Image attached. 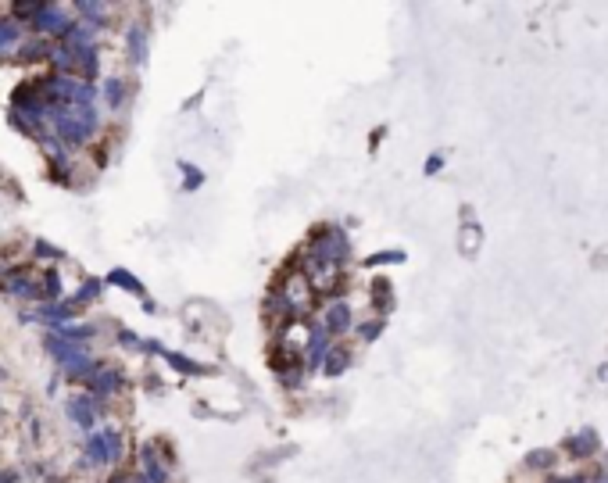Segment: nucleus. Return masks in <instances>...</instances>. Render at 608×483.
I'll return each instance as SVG.
<instances>
[{"mask_svg":"<svg viewBox=\"0 0 608 483\" xmlns=\"http://www.w3.org/2000/svg\"><path fill=\"white\" fill-rule=\"evenodd\" d=\"M47 129L54 133V140H58L65 150H79L97 136L100 112L97 107H50Z\"/></svg>","mask_w":608,"mask_h":483,"instance_id":"obj_1","label":"nucleus"},{"mask_svg":"<svg viewBox=\"0 0 608 483\" xmlns=\"http://www.w3.org/2000/svg\"><path fill=\"white\" fill-rule=\"evenodd\" d=\"M29 25H32L36 36H43V40H50V43H58V40L65 36V29L72 25V15H68V8H61V4H47V0H40V8H36V15L29 18Z\"/></svg>","mask_w":608,"mask_h":483,"instance_id":"obj_2","label":"nucleus"},{"mask_svg":"<svg viewBox=\"0 0 608 483\" xmlns=\"http://www.w3.org/2000/svg\"><path fill=\"white\" fill-rule=\"evenodd\" d=\"M275 290H280V294L287 297V304L294 308V315H297V318H304V315L311 311V304H315V290L308 287V280L297 273V268H294V273H290L287 280H280V287H275Z\"/></svg>","mask_w":608,"mask_h":483,"instance_id":"obj_3","label":"nucleus"},{"mask_svg":"<svg viewBox=\"0 0 608 483\" xmlns=\"http://www.w3.org/2000/svg\"><path fill=\"white\" fill-rule=\"evenodd\" d=\"M329 347H333V337H329L318 322L315 326H308V344H304V372H318L322 369V362H326V354H329Z\"/></svg>","mask_w":608,"mask_h":483,"instance_id":"obj_4","label":"nucleus"},{"mask_svg":"<svg viewBox=\"0 0 608 483\" xmlns=\"http://www.w3.org/2000/svg\"><path fill=\"white\" fill-rule=\"evenodd\" d=\"M354 308L347 304V301H329L326 308H322V322L318 326L329 333V337H344L351 326H354V315H351Z\"/></svg>","mask_w":608,"mask_h":483,"instance_id":"obj_5","label":"nucleus"},{"mask_svg":"<svg viewBox=\"0 0 608 483\" xmlns=\"http://www.w3.org/2000/svg\"><path fill=\"white\" fill-rule=\"evenodd\" d=\"M65 412H68V419H72L79 429L93 434V429H97V415H100V401H93L90 394H79V398H68V401H65Z\"/></svg>","mask_w":608,"mask_h":483,"instance_id":"obj_6","label":"nucleus"},{"mask_svg":"<svg viewBox=\"0 0 608 483\" xmlns=\"http://www.w3.org/2000/svg\"><path fill=\"white\" fill-rule=\"evenodd\" d=\"M76 315H79V308L54 301V304H36V311H29V315H22V318H25V322L32 318V322H43V326L58 330V326H68V322H72Z\"/></svg>","mask_w":608,"mask_h":483,"instance_id":"obj_7","label":"nucleus"},{"mask_svg":"<svg viewBox=\"0 0 608 483\" xmlns=\"http://www.w3.org/2000/svg\"><path fill=\"white\" fill-rule=\"evenodd\" d=\"M4 294L18 297V301H40V280L29 273V268H15V273L4 276Z\"/></svg>","mask_w":608,"mask_h":483,"instance_id":"obj_8","label":"nucleus"},{"mask_svg":"<svg viewBox=\"0 0 608 483\" xmlns=\"http://www.w3.org/2000/svg\"><path fill=\"white\" fill-rule=\"evenodd\" d=\"M122 387V369H115V365H100L97 372H93V380H90V398L93 401H107L115 390Z\"/></svg>","mask_w":608,"mask_h":483,"instance_id":"obj_9","label":"nucleus"},{"mask_svg":"<svg viewBox=\"0 0 608 483\" xmlns=\"http://www.w3.org/2000/svg\"><path fill=\"white\" fill-rule=\"evenodd\" d=\"M43 347H47V354L58 362V365H68V362H76V358H86L90 354V344H76V340H61V337H47L43 340Z\"/></svg>","mask_w":608,"mask_h":483,"instance_id":"obj_10","label":"nucleus"},{"mask_svg":"<svg viewBox=\"0 0 608 483\" xmlns=\"http://www.w3.org/2000/svg\"><path fill=\"white\" fill-rule=\"evenodd\" d=\"M22 40H25V22H18L11 15H0V58H11L22 47Z\"/></svg>","mask_w":608,"mask_h":483,"instance_id":"obj_11","label":"nucleus"},{"mask_svg":"<svg viewBox=\"0 0 608 483\" xmlns=\"http://www.w3.org/2000/svg\"><path fill=\"white\" fill-rule=\"evenodd\" d=\"M147 47H150L147 25H143V22H129V25H126V50H129V61H133L136 68L147 65Z\"/></svg>","mask_w":608,"mask_h":483,"instance_id":"obj_12","label":"nucleus"},{"mask_svg":"<svg viewBox=\"0 0 608 483\" xmlns=\"http://www.w3.org/2000/svg\"><path fill=\"white\" fill-rule=\"evenodd\" d=\"M140 476H143L147 483H169V479H172L169 465L157 458L154 444H143V451H140Z\"/></svg>","mask_w":608,"mask_h":483,"instance_id":"obj_13","label":"nucleus"},{"mask_svg":"<svg viewBox=\"0 0 608 483\" xmlns=\"http://www.w3.org/2000/svg\"><path fill=\"white\" fill-rule=\"evenodd\" d=\"M97 93L104 97V107H107V112H122V107L129 104V79L112 76V79H104V86H100Z\"/></svg>","mask_w":608,"mask_h":483,"instance_id":"obj_14","label":"nucleus"},{"mask_svg":"<svg viewBox=\"0 0 608 483\" xmlns=\"http://www.w3.org/2000/svg\"><path fill=\"white\" fill-rule=\"evenodd\" d=\"M58 43H65L68 50H86V47H97V29H93V25H86V22H79V18H72V25L65 29V36H61Z\"/></svg>","mask_w":608,"mask_h":483,"instance_id":"obj_15","label":"nucleus"},{"mask_svg":"<svg viewBox=\"0 0 608 483\" xmlns=\"http://www.w3.org/2000/svg\"><path fill=\"white\" fill-rule=\"evenodd\" d=\"M72 11L79 15V22L93 29H104L107 18H112V4H100V0H83V4H72Z\"/></svg>","mask_w":608,"mask_h":483,"instance_id":"obj_16","label":"nucleus"},{"mask_svg":"<svg viewBox=\"0 0 608 483\" xmlns=\"http://www.w3.org/2000/svg\"><path fill=\"white\" fill-rule=\"evenodd\" d=\"M83 462L90 465V469H100V465H107V444H104V434L100 429H93V434H86V448H83Z\"/></svg>","mask_w":608,"mask_h":483,"instance_id":"obj_17","label":"nucleus"},{"mask_svg":"<svg viewBox=\"0 0 608 483\" xmlns=\"http://www.w3.org/2000/svg\"><path fill=\"white\" fill-rule=\"evenodd\" d=\"M76 58H79V79L97 83L100 79V50L97 47H86V50H76Z\"/></svg>","mask_w":608,"mask_h":483,"instance_id":"obj_18","label":"nucleus"},{"mask_svg":"<svg viewBox=\"0 0 608 483\" xmlns=\"http://www.w3.org/2000/svg\"><path fill=\"white\" fill-rule=\"evenodd\" d=\"M40 283H43V287H40V301H36V304H54V301H61L65 283H61V273H58V268L43 273V280H40Z\"/></svg>","mask_w":608,"mask_h":483,"instance_id":"obj_19","label":"nucleus"},{"mask_svg":"<svg viewBox=\"0 0 608 483\" xmlns=\"http://www.w3.org/2000/svg\"><path fill=\"white\" fill-rule=\"evenodd\" d=\"M50 40H43V36H36V40H22V47H18V61H43V58H50Z\"/></svg>","mask_w":608,"mask_h":483,"instance_id":"obj_20","label":"nucleus"},{"mask_svg":"<svg viewBox=\"0 0 608 483\" xmlns=\"http://www.w3.org/2000/svg\"><path fill=\"white\" fill-rule=\"evenodd\" d=\"M104 283H112V287H122L126 294H136V297H147L143 294V283L129 273V268H112V273H107V280Z\"/></svg>","mask_w":608,"mask_h":483,"instance_id":"obj_21","label":"nucleus"},{"mask_svg":"<svg viewBox=\"0 0 608 483\" xmlns=\"http://www.w3.org/2000/svg\"><path fill=\"white\" fill-rule=\"evenodd\" d=\"M100 434H104V444H107V465H115V462H122V451H126V441H122V429H115V426H104Z\"/></svg>","mask_w":608,"mask_h":483,"instance_id":"obj_22","label":"nucleus"},{"mask_svg":"<svg viewBox=\"0 0 608 483\" xmlns=\"http://www.w3.org/2000/svg\"><path fill=\"white\" fill-rule=\"evenodd\" d=\"M347 365H351V354H347L344 347L333 344V347H329V354H326V362H322V372H326V376H340Z\"/></svg>","mask_w":608,"mask_h":483,"instance_id":"obj_23","label":"nucleus"},{"mask_svg":"<svg viewBox=\"0 0 608 483\" xmlns=\"http://www.w3.org/2000/svg\"><path fill=\"white\" fill-rule=\"evenodd\" d=\"M165 358H169V365H172V369H179V372H186V376H201V372H204V365H197V362H193V358H186V354L165 351Z\"/></svg>","mask_w":608,"mask_h":483,"instance_id":"obj_24","label":"nucleus"},{"mask_svg":"<svg viewBox=\"0 0 608 483\" xmlns=\"http://www.w3.org/2000/svg\"><path fill=\"white\" fill-rule=\"evenodd\" d=\"M100 290H104V280H93V276H90V280H86V283L79 287V294H76V297H72L68 304H72V308H79L83 301H93V297H100Z\"/></svg>","mask_w":608,"mask_h":483,"instance_id":"obj_25","label":"nucleus"},{"mask_svg":"<svg viewBox=\"0 0 608 483\" xmlns=\"http://www.w3.org/2000/svg\"><path fill=\"white\" fill-rule=\"evenodd\" d=\"M179 169H183V176H186V179H183V190H197V186L204 183V176L197 172V165H190V161H183Z\"/></svg>","mask_w":608,"mask_h":483,"instance_id":"obj_26","label":"nucleus"},{"mask_svg":"<svg viewBox=\"0 0 608 483\" xmlns=\"http://www.w3.org/2000/svg\"><path fill=\"white\" fill-rule=\"evenodd\" d=\"M379 330H383V322L372 318V322H362V326H358V337L362 340H372V337H379Z\"/></svg>","mask_w":608,"mask_h":483,"instance_id":"obj_27","label":"nucleus"},{"mask_svg":"<svg viewBox=\"0 0 608 483\" xmlns=\"http://www.w3.org/2000/svg\"><path fill=\"white\" fill-rule=\"evenodd\" d=\"M119 344L122 347H129V351H140L143 344H140V337L136 333H129V330H119Z\"/></svg>","mask_w":608,"mask_h":483,"instance_id":"obj_28","label":"nucleus"},{"mask_svg":"<svg viewBox=\"0 0 608 483\" xmlns=\"http://www.w3.org/2000/svg\"><path fill=\"white\" fill-rule=\"evenodd\" d=\"M36 251H40L43 258H50V261H58V258H61V251H58V247H50L47 240H36Z\"/></svg>","mask_w":608,"mask_h":483,"instance_id":"obj_29","label":"nucleus"},{"mask_svg":"<svg viewBox=\"0 0 608 483\" xmlns=\"http://www.w3.org/2000/svg\"><path fill=\"white\" fill-rule=\"evenodd\" d=\"M379 261H401V254H398V251H383V254L369 258V265H379Z\"/></svg>","mask_w":608,"mask_h":483,"instance_id":"obj_30","label":"nucleus"},{"mask_svg":"<svg viewBox=\"0 0 608 483\" xmlns=\"http://www.w3.org/2000/svg\"><path fill=\"white\" fill-rule=\"evenodd\" d=\"M4 376H8V372H4V369H0V380H4Z\"/></svg>","mask_w":608,"mask_h":483,"instance_id":"obj_31","label":"nucleus"}]
</instances>
